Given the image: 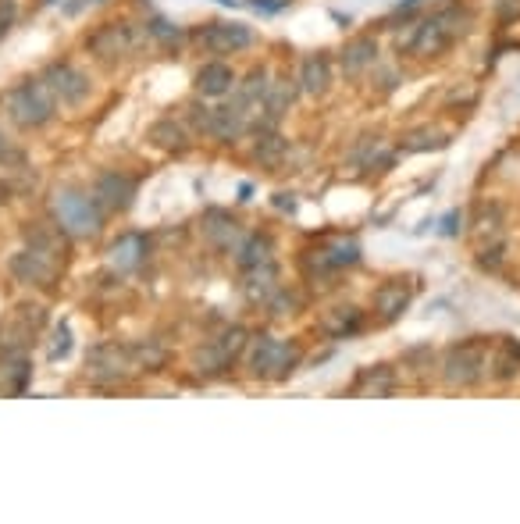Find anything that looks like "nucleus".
<instances>
[{"label":"nucleus","mask_w":520,"mask_h":524,"mask_svg":"<svg viewBox=\"0 0 520 524\" xmlns=\"http://www.w3.org/2000/svg\"><path fill=\"white\" fill-rule=\"evenodd\" d=\"M471 25H474V15L467 4H442V8H435L431 15H424L421 22L399 40V47L407 50V54H414V58H442L456 40H464V36L471 33Z\"/></svg>","instance_id":"1"},{"label":"nucleus","mask_w":520,"mask_h":524,"mask_svg":"<svg viewBox=\"0 0 520 524\" xmlns=\"http://www.w3.org/2000/svg\"><path fill=\"white\" fill-rule=\"evenodd\" d=\"M0 107H4V115L11 118V125H18V129H25V132L43 129V125H50L57 115V100L40 75H36V79L15 82V86L4 93Z\"/></svg>","instance_id":"2"},{"label":"nucleus","mask_w":520,"mask_h":524,"mask_svg":"<svg viewBox=\"0 0 520 524\" xmlns=\"http://www.w3.org/2000/svg\"><path fill=\"white\" fill-rule=\"evenodd\" d=\"M303 361L300 343H289V339L278 336H253L246 346V368L253 378H268V382H285Z\"/></svg>","instance_id":"3"},{"label":"nucleus","mask_w":520,"mask_h":524,"mask_svg":"<svg viewBox=\"0 0 520 524\" xmlns=\"http://www.w3.org/2000/svg\"><path fill=\"white\" fill-rule=\"evenodd\" d=\"M488 361H492V343L485 336L460 339L442 353V378L453 389H471L488 378Z\"/></svg>","instance_id":"4"},{"label":"nucleus","mask_w":520,"mask_h":524,"mask_svg":"<svg viewBox=\"0 0 520 524\" xmlns=\"http://www.w3.org/2000/svg\"><path fill=\"white\" fill-rule=\"evenodd\" d=\"M50 211H54V222L68 232L72 239H93L104 229V211L97 207V200L90 193L72 186H61L50 197Z\"/></svg>","instance_id":"5"},{"label":"nucleus","mask_w":520,"mask_h":524,"mask_svg":"<svg viewBox=\"0 0 520 524\" xmlns=\"http://www.w3.org/2000/svg\"><path fill=\"white\" fill-rule=\"evenodd\" d=\"M246 346H250V332H246L243 325H225L218 336H211L200 350H196V357H193L196 375L221 378L228 368H236V361L246 353Z\"/></svg>","instance_id":"6"},{"label":"nucleus","mask_w":520,"mask_h":524,"mask_svg":"<svg viewBox=\"0 0 520 524\" xmlns=\"http://www.w3.org/2000/svg\"><path fill=\"white\" fill-rule=\"evenodd\" d=\"M132 375H139V368L129 343H97L86 353V378L93 385H122Z\"/></svg>","instance_id":"7"},{"label":"nucleus","mask_w":520,"mask_h":524,"mask_svg":"<svg viewBox=\"0 0 520 524\" xmlns=\"http://www.w3.org/2000/svg\"><path fill=\"white\" fill-rule=\"evenodd\" d=\"M360 257H364V246L353 236H335L325 246H314L303 254V275L307 279H328V275H339L346 268H357Z\"/></svg>","instance_id":"8"},{"label":"nucleus","mask_w":520,"mask_h":524,"mask_svg":"<svg viewBox=\"0 0 520 524\" xmlns=\"http://www.w3.org/2000/svg\"><path fill=\"white\" fill-rule=\"evenodd\" d=\"M136 47H139V33L129 22H104L86 36V50H90L100 65H118V61H125L129 54H136Z\"/></svg>","instance_id":"9"},{"label":"nucleus","mask_w":520,"mask_h":524,"mask_svg":"<svg viewBox=\"0 0 520 524\" xmlns=\"http://www.w3.org/2000/svg\"><path fill=\"white\" fill-rule=\"evenodd\" d=\"M61 268H65L61 261L40 254V250H29V246H22V250L11 254V261H8L11 279L22 282V286H29V289H40V293H54L57 279H61Z\"/></svg>","instance_id":"10"},{"label":"nucleus","mask_w":520,"mask_h":524,"mask_svg":"<svg viewBox=\"0 0 520 524\" xmlns=\"http://www.w3.org/2000/svg\"><path fill=\"white\" fill-rule=\"evenodd\" d=\"M474 246H478V264L485 271H496L506 254V214L499 204L485 207L474 222Z\"/></svg>","instance_id":"11"},{"label":"nucleus","mask_w":520,"mask_h":524,"mask_svg":"<svg viewBox=\"0 0 520 524\" xmlns=\"http://www.w3.org/2000/svg\"><path fill=\"white\" fill-rule=\"evenodd\" d=\"M40 79L47 82V90L54 93V100L61 107H82L93 93L90 75L82 72V68H75L72 61H50Z\"/></svg>","instance_id":"12"},{"label":"nucleus","mask_w":520,"mask_h":524,"mask_svg":"<svg viewBox=\"0 0 520 524\" xmlns=\"http://www.w3.org/2000/svg\"><path fill=\"white\" fill-rule=\"evenodd\" d=\"M90 197L97 200V207L104 214H125L139 197V179L129 172H118V168H107L93 179Z\"/></svg>","instance_id":"13"},{"label":"nucleus","mask_w":520,"mask_h":524,"mask_svg":"<svg viewBox=\"0 0 520 524\" xmlns=\"http://www.w3.org/2000/svg\"><path fill=\"white\" fill-rule=\"evenodd\" d=\"M253 29L243 22H207L200 29H193V43L214 58H225V54H239V50L253 47Z\"/></svg>","instance_id":"14"},{"label":"nucleus","mask_w":520,"mask_h":524,"mask_svg":"<svg viewBox=\"0 0 520 524\" xmlns=\"http://www.w3.org/2000/svg\"><path fill=\"white\" fill-rule=\"evenodd\" d=\"M43 307L40 303H18L4 325H0V353H29V343L40 336Z\"/></svg>","instance_id":"15"},{"label":"nucleus","mask_w":520,"mask_h":524,"mask_svg":"<svg viewBox=\"0 0 520 524\" xmlns=\"http://www.w3.org/2000/svg\"><path fill=\"white\" fill-rule=\"evenodd\" d=\"M200 236H204V243L211 246V250H218V254H236V246L243 243L246 232L236 214L211 207V211H204V218H200Z\"/></svg>","instance_id":"16"},{"label":"nucleus","mask_w":520,"mask_h":524,"mask_svg":"<svg viewBox=\"0 0 520 524\" xmlns=\"http://www.w3.org/2000/svg\"><path fill=\"white\" fill-rule=\"evenodd\" d=\"M414 279H389L382 282V286L374 289V318L385 321V325H392V321H399L403 314L410 311V303H414Z\"/></svg>","instance_id":"17"},{"label":"nucleus","mask_w":520,"mask_h":524,"mask_svg":"<svg viewBox=\"0 0 520 524\" xmlns=\"http://www.w3.org/2000/svg\"><path fill=\"white\" fill-rule=\"evenodd\" d=\"M296 93H300L296 79H289V75H271L268 97H264V107H260V118L253 129H278V122L289 115Z\"/></svg>","instance_id":"18"},{"label":"nucleus","mask_w":520,"mask_h":524,"mask_svg":"<svg viewBox=\"0 0 520 524\" xmlns=\"http://www.w3.org/2000/svg\"><path fill=\"white\" fill-rule=\"evenodd\" d=\"M268 86H271V72L264 65L260 68H250L243 82H236V90H232V104L257 125L260 118V107H264V97H268Z\"/></svg>","instance_id":"19"},{"label":"nucleus","mask_w":520,"mask_h":524,"mask_svg":"<svg viewBox=\"0 0 520 524\" xmlns=\"http://www.w3.org/2000/svg\"><path fill=\"white\" fill-rule=\"evenodd\" d=\"M147 254H150V239L143 236V232H125V236L114 239L111 250H107V264H111V271H118V275H132V271L143 268Z\"/></svg>","instance_id":"20"},{"label":"nucleus","mask_w":520,"mask_h":524,"mask_svg":"<svg viewBox=\"0 0 520 524\" xmlns=\"http://www.w3.org/2000/svg\"><path fill=\"white\" fill-rule=\"evenodd\" d=\"M253 132V122L239 111L232 100L228 104L211 107V118H207V136H214L218 143H239L243 136Z\"/></svg>","instance_id":"21"},{"label":"nucleus","mask_w":520,"mask_h":524,"mask_svg":"<svg viewBox=\"0 0 520 524\" xmlns=\"http://www.w3.org/2000/svg\"><path fill=\"white\" fill-rule=\"evenodd\" d=\"M22 239L29 250H40V254L54 257V261H68V232L57 222H29L22 229Z\"/></svg>","instance_id":"22"},{"label":"nucleus","mask_w":520,"mask_h":524,"mask_svg":"<svg viewBox=\"0 0 520 524\" xmlns=\"http://www.w3.org/2000/svg\"><path fill=\"white\" fill-rule=\"evenodd\" d=\"M236 82H239L236 68L228 65V61L214 58V61H207V65H200L193 86H196V93H200V97L221 100V97H228V93L236 90Z\"/></svg>","instance_id":"23"},{"label":"nucleus","mask_w":520,"mask_h":524,"mask_svg":"<svg viewBox=\"0 0 520 524\" xmlns=\"http://www.w3.org/2000/svg\"><path fill=\"white\" fill-rule=\"evenodd\" d=\"M243 275V296L250 303H257V307H264V303L271 300V296L282 289V282H278V264L268 261V264H257V268H246L239 271Z\"/></svg>","instance_id":"24"},{"label":"nucleus","mask_w":520,"mask_h":524,"mask_svg":"<svg viewBox=\"0 0 520 524\" xmlns=\"http://www.w3.org/2000/svg\"><path fill=\"white\" fill-rule=\"evenodd\" d=\"M296 86L307 97H325L328 86H332V58L328 54H310L300 61V72H296Z\"/></svg>","instance_id":"25"},{"label":"nucleus","mask_w":520,"mask_h":524,"mask_svg":"<svg viewBox=\"0 0 520 524\" xmlns=\"http://www.w3.org/2000/svg\"><path fill=\"white\" fill-rule=\"evenodd\" d=\"M321 332H325L328 339H335V343L360 336V332H364V311L353 307V303L332 307V311H325V318H321Z\"/></svg>","instance_id":"26"},{"label":"nucleus","mask_w":520,"mask_h":524,"mask_svg":"<svg viewBox=\"0 0 520 524\" xmlns=\"http://www.w3.org/2000/svg\"><path fill=\"white\" fill-rule=\"evenodd\" d=\"M378 54H382V50H378V40H374V36H353V40L342 47L339 65L346 75H364L367 68L378 65Z\"/></svg>","instance_id":"27"},{"label":"nucleus","mask_w":520,"mask_h":524,"mask_svg":"<svg viewBox=\"0 0 520 524\" xmlns=\"http://www.w3.org/2000/svg\"><path fill=\"white\" fill-rule=\"evenodd\" d=\"M396 161V150L385 143V136H364V140L353 147L350 164L357 172H374V168H389Z\"/></svg>","instance_id":"28"},{"label":"nucleus","mask_w":520,"mask_h":524,"mask_svg":"<svg viewBox=\"0 0 520 524\" xmlns=\"http://www.w3.org/2000/svg\"><path fill=\"white\" fill-rule=\"evenodd\" d=\"M147 140L154 143L157 150H164V154H186L189 129L182 122H175V118H157L147 129Z\"/></svg>","instance_id":"29"},{"label":"nucleus","mask_w":520,"mask_h":524,"mask_svg":"<svg viewBox=\"0 0 520 524\" xmlns=\"http://www.w3.org/2000/svg\"><path fill=\"white\" fill-rule=\"evenodd\" d=\"M275 261V239L268 232H246L243 243L236 246V268H257V264Z\"/></svg>","instance_id":"30"},{"label":"nucleus","mask_w":520,"mask_h":524,"mask_svg":"<svg viewBox=\"0 0 520 524\" xmlns=\"http://www.w3.org/2000/svg\"><path fill=\"white\" fill-rule=\"evenodd\" d=\"M253 157L264 168H282V161L289 157V140L278 129H253Z\"/></svg>","instance_id":"31"},{"label":"nucleus","mask_w":520,"mask_h":524,"mask_svg":"<svg viewBox=\"0 0 520 524\" xmlns=\"http://www.w3.org/2000/svg\"><path fill=\"white\" fill-rule=\"evenodd\" d=\"M488 375L496 382H510V378L520 375V343L510 336L496 339L492 343V361H488Z\"/></svg>","instance_id":"32"},{"label":"nucleus","mask_w":520,"mask_h":524,"mask_svg":"<svg viewBox=\"0 0 520 524\" xmlns=\"http://www.w3.org/2000/svg\"><path fill=\"white\" fill-rule=\"evenodd\" d=\"M396 389V371L389 364H374V368H364L353 382L350 393L353 396H392Z\"/></svg>","instance_id":"33"},{"label":"nucleus","mask_w":520,"mask_h":524,"mask_svg":"<svg viewBox=\"0 0 520 524\" xmlns=\"http://www.w3.org/2000/svg\"><path fill=\"white\" fill-rule=\"evenodd\" d=\"M29 375H33L29 353H0V382H4L8 393L22 396L25 385H29Z\"/></svg>","instance_id":"34"},{"label":"nucleus","mask_w":520,"mask_h":524,"mask_svg":"<svg viewBox=\"0 0 520 524\" xmlns=\"http://www.w3.org/2000/svg\"><path fill=\"white\" fill-rule=\"evenodd\" d=\"M442 147H449V136L439 129H417L410 136H403V143H399V150H407V154H424V150H442Z\"/></svg>","instance_id":"35"},{"label":"nucleus","mask_w":520,"mask_h":524,"mask_svg":"<svg viewBox=\"0 0 520 524\" xmlns=\"http://www.w3.org/2000/svg\"><path fill=\"white\" fill-rule=\"evenodd\" d=\"M132 353H136V368L139 371H161L168 353L157 339H143V343H132Z\"/></svg>","instance_id":"36"},{"label":"nucleus","mask_w":520,"mask_h":524,"mask_svg":"<svg viewBox=\"0 0 520 524\" xmlns=\"http://www.w3.org/2000/svg\"><path fill=\"white\" fill-rule=\"evenodd\" d=\"M25 168H29V161H25V150L15 147V143L0 132V175H8V179H15V175H22Z\"/></svg>","instance_id":"37"},{"label":"nucleus","mask_w":520,"mask_h":524,"mask_svg":"<svg viewBox=\"0 0 520 524\" xmlns=\"http://www.w3.org/2000/svg\"><path fill=\"white\" fill-rule=\"evenodd\" d=\"M147 36H154L161 47H179V43H182V29L175 22H168V18H150Z\"/></svg>","instance_id":"38"},{"label":"nucleus","mask_w":520,"mask_h":524,"mask_svg":"<svg viewBox=\"0 0 520 524\" xmlns=\"http://www.w3.org/2000/svg\"><path fill=\"white\" fill-rule=\"evenodd\" d=\"M68 353H72V325H68V321H61V325H54V336H50L47 357H50V361H65Z\"/></svg>","instance_id":"39"},{"label":"nucleus","mask_w":520,"mask_h":524,"mask_svg":"<svg viewBox=\"0 0 520 524\" xmlns=\"http://www.w3.org/2000/svg\"><path fill=\"white\" fill-rule=\"evenodd\" d=\"M264 307H268V314L271 318H285V314H296V307H300V296L296 293H289V289H278L275 296H271L268 303H264Z\"/></svg>","instance_id":"40"},{"label":"nucleus","mask_w":520,"mask_h":524,"mask_svg":"<svg viewBox=\"0 0 520 524\" xmlns=\"http://www.w3.org/2000/svg\"><path fill=\"white\" fill-rule=\"evenodd\" d=\"M186 111H189V122H193V129L196 132H207V118H211V107H207V104H189Z\"/></svg>","instance_id":"41"},{"label":"nucleus","mask_w":520,"mask_h":524,"mask_svg":"<svg viewBox=\"0 0 520 524\" xmlns=\"http://www.w3.org/2000/svg\"><path fill=\"white\" fill-rule=\"evenodd\" d=\"M253 11H264V15H278V11H285V4L289 0H246Z\"/></svg>","instance_id":"42"},{"label":"nucleus","mask_w":520,"mask_h":524,"mask_svg":"<svg viewBox=\"0 0 520 524\" xmlns=\"http://www.w3.org/2000/svg\"><path fill=\"white\" fill-rule=\"evenodd\" d=\"M460 225H464V214L460 211H449L446 218H442V236H456V232H460Z\"/></svg>","instance_id":"43"},{"label":"nucleus","mask_w":520,"mask_h":524,"mask_svg":"<svg viewBox=\"0 0 520 524\" xmlns=\"http://www.w3.org/2000/svg\"><path fill=\"white\" fill-rule=\"evenodd\" d=\"M499 18H517L520 15V0H496Z\"/></svg>","instance_id":"44"},{"label":"nucleus","mask_w":520,"mask_h":524,"mask_svg":"<svg viewBox=\"0 0 520 524\" xmlns=\"http://www.w3.org/2000/svg\"><path fill=\"white\" fill-rule=\"evenodd\" d=\"M396 72H382V75H378V86H382V90L385 93H389V90H396Z\"/></svg>","instance_id":"45"},{"label":"nucleus","mask_w":520,"mask_h":524,"mask_svg":"<svg viewBox=\"0 0 520 524\" xmlns=\"http://www.w3.org/2000/svg\"><path fill=\"white\" fill-rule=\"evenodd\" d=\"M282 211H296V200H293V193H278V200H275Z\"/></svg>","instance_id":"46"},{"label":"nucleus","mask_w":520,"mask_h":524,"mask_svg":"<svg viewBox=\"0 0 520 524\" xmlns=\"http://www.w3.org/2000/svg\"><path fill=\"white\" fill-rule=\"evenodd\" d=\"M417 4H424V0H399V4H396V15H410V11H414Z\"/></svg>","instance_id":"47"}]
</instances>
